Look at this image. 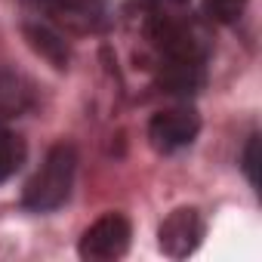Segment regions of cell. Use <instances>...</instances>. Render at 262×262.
<instances>
[{
	"mask_svg": "<svg viewBox=\"0 0 262 262\" xmlns=\"http://www.w3.org/2000/svg\"><path fill=\"white\" fill-rule=\"evenodd\" d=\"M22 164H25V142H22V136L10 133V129H0V182L10 179Z\"/></svg>",
	"mask_w": 262,
	"mask_h": 262,
	"instance_id": "cell-8",
	"label": "cell"
},
{
	"mask_svg": "<svg viewBox=\"0 0 262 262\" xmlns=\"http://www.w3.org/2000/svg\"><path fill=\"white\" fill-rule=\"evenodd\" d=\"M74 170H77V151L71 145H53L50 155L43 158V164L37 167V173L28 179L25 185V207L47 213L56 210L68 201L71 185H74Z\"/></svg>",
	"mask_w": 262,
	"mask_h": 262,
	"instance_id": "cell-1",
	"label": "cell"
},
{
	"mask_svg": "<svg viewBox=\"0 0 262 262\" xmlns=\"http://www.w3.org/2000/svg\"><path fill=\"white\" fill-rule=\"evenodd\" d=\"M204 237V219L194 207H182V210H173L161 231H158V241H161V250L173 259H185L198 250Z\"/></svg>",
	"mask_w": 262,
	"mask_h": 262,
	"instance_id": "cell-4",
	"label": "cell"
},
{
	"mask_svg": "<svg viewBox=\"0 0 262 262\" xmlns=\"http://www.w3.org/2000/svg\"><path fill=\"white\" fill-rule=\"evenodd\" d=\"M198 129H201V120L194 111L188 108H170V111H161L151 117L148 123V139L158 151L170 155V151H179L185 145L194 142L198 136Z\"/></svg>",
	"mask_w": 262,
	"mask_h": 262,
	"instance_id": "cell-3",
	"label": "cell"
},
{
	"mask_svg": "<svg viewBox=\"0 0 262 262\" xmlns=\"http://www.w3.org/2000/svg\"><path fill=\"white\" fill-rule=\"evenodd\" d=\"M126 247H129V222L120 213H108L83 231L77 253L86 262H111L120 259Z\"/></svg>",
	"mask_w": 262,
	"mask_h": 262,
	"instance_id": "cell-2",
	"label": "cell"
},
{
	"mask_svg": "<svg viewBox=\"0 0 262 262\" xmlns=\"http://www.w3.org/2000/svg\"><path fill=\"white\" fill-rule=\"evenodd\" d=\"M244 167H247L250 182L256 185V182H259V176H256V167H259V136H253V139L247 142V151H244Z\"/></svg>",
	"mask_w": 262,
	"mask_h": 262,
	"instance_id": "cell-10",
	"label": "cell"
},
{
	"mask_svg": "<svg viewBox=\"0 0 262 262\" xmlns=\"http://www.w3.org/2000/svg\"><path fill=\"white\" fill-rule=\"evenodd\" d=\"M25 34L31 37V43H34L37 53H43L56 68H65V62H68V47H65L62 37H56V34H53L50 28H43V25H28Z\"/></svg>",
	"mask_w": 262,
	"mask_h": 262,
	"instance_id": "cell-7",
	"label": "cell"
},
{
	"mask_svg": "<svg viewBox=\"0 0 262 262\" xmlns=\"http://www.w3.org/2000/svg\"><path fill=\"white\" fill-rule=\"evenodd\" d=\"M31 99L34 96H31V86L25 77H19L13 71H0V123L28 111Z\"/></svg>",
	"mask_w": 262,
	"mask_h": 262,
	"instance_id": "cell-5",
	"label": "cell"
},
{
	"mask_svg": "<svg viewBox=\"0 0 262 262\" xmlns=\"http://www.w3.org/2000/svg\"><path fill=\"white\" fill-rule=\"evenodd\" d=\"M34 4L47 7L56 19H62V22H68V25H77V28H93L96 10L86 4V0H34Z\"/></svg>",
	"mask_w": 262,
	"mask_h": 262,
	"instance_id": "cell-6",
	"label": "cell"
},
{
	"mask_svg": "<svg viewBox=\"0 0 262 262\" xmlns=\"http://www.w3.org/2000/svg\"><path fill=\"white\" fill-rule=\"evenodd\" d=\"M244 7H247V0H204V13L213 22H222V25L241 19Z\"/></svg>",
	"mask_w": 262,
	"mask_h": 262,
	"instance_id": "cell-9",
	"label": "cell"
},
{
	"mask_svg": "<svg viewBox=\"0 0 262 262\" xmlns=\"http://www.w3.org/2000/svg\"><path fill=\"white\" fill-rule=\"evenodd\" d=\"M173 4H182V0H173Z\"/></svg>",
	"mask_w": 262,
	"mask_h": 262,
	"instance_id": "cell-11",
	"label": "cell"
}]
</instances>
